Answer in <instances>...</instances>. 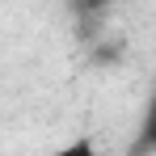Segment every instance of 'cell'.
<instances>
[{"label":"cell","mask_w":156,"mask_h":156,"mask_svg":"<svg viewBox=\"0 0 156 156\" xmlns=\"http://www.w3.org/2000/svg\"><path fill=\"white\" fill-rule=\"evenodd\" d=\"M122 156H156V84L148 93V101H144L139 127H135V135H131V144H127Z\"/></svg>","instance_id":"6da1fadb"},{"label":"cell","mask_w":156,"mask_h":156,"mask_svg":"<svg viewBox=\"0 0 156 156\" xmlns=\"http://www.w3.org/2000/svg\"><path fill=\"white\" fill-rule=\"evenodd\" d=\"M110 4H114V0H68V9L76 13V17L84 21V26H93V21H101Z\"/></svg>","instance_id":"7a4b0ae2"},{"label":"cell","mask_w":156,"mask_h":156,"mask_svg":"<svg viewBox=\"0 0 156 156\" xmlns=\"http://www.w3.org/2000/svg\"><path fill=\"white\" fill-rule=\"evenodd\" d=\"M47 156H101V148L93 144V135H76L72 144H63V148H55Z\"/></svg>","instance_id":"3957f363"}]
</instances>
